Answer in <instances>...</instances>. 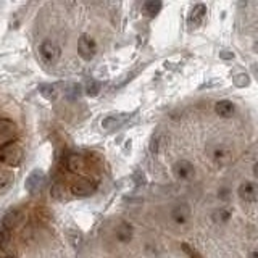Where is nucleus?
<instances>
[{"label":"nucleus","instance_id":"f3484780","mask_svg":"<svg viewBox=\"0 0 258 258\" xmlns=\"http://www.w3.org/2000/svg\"><path fill=\"white\" fill-rule=\"evenodd\" d=\"M212 218H213L215 223H226L231 218V213L228 212V210H224V208H218L213 212Z\"/></svg>","mask_w":258,"mask_h":258},{"label":"nucleus","instance_id":"b1692460","mask_svg":"<svg viewBox=\"0 0 258 258\" xmlns=\"http://www.w3.org/2000/svg\"><path fill=\"white\" fill-rule=\"evenodd\" d=\"M182 250H184V252L187 253V255H190V258H202V256L196 252V250H194L192 247H189L187 244H182Z\"/></svg>","mask_w":258,"mask_h":258},{"label":"nucleus","instance_id":"393cba45","mask_svg":"<svg viewBox=\"0 0 258 258\" xmlns=\"http://www.w3.org/2000/svg\"><path fill=\"white\" fill-rule=\"evenodd\" d=\"M134 179H136V184H142L145 181V176L142 174L141 169H137V171L134 173Z\"/></svg>","mask_w":258,"mask_h":258},{"label":"nucleus","instance_id":"4be33fe9","mask_svg":"<svg viewBox=\"0 0 258 258\" xmlns=\"http://www.w3.org/2000/svg\"><path fill=\"white\" fill-rule=\"evenodd\" d=\"M213 158H215V161H218V163H224V161H228L229 153L226 150H223V149H216L215 153H213Z\"/></svg>","mask_w":258,"mask_h":258},{"label":"nucleus","instance_id":"2f4dec72","mask_svg":"<svg viewBox=\"0 0 258 258\" xmlns=\"http://www.w3.org/2000/svg\"><path fill=\"white\" fill-rule=\"evenodd\" d=\"M0 258H4V255H0Z\"/></svg>","mask_w":258,"mask_h":258},{"label":"nucleus","instance_id":"9b49d317","mask_svg":"<svg viewBox=\"0 0 258 258\" xmlns=\"http://www.w3.org/2000/svg\"><path fill=\"white\" fill-rule=\"evenodd\" d=\"M42 181H44V173L40 171V169H34V171L28 176L24 187H26L29 194H36L40 189V185H42Z\"/></svg>","mask_w":258,"mask_h":258},{"label":"nucleus","instance_id":"1a4fd4ad","mask_svg":"<svg viewBox=\"0 0 258 258\" xmlns=\"http://www.w3.org/2000/svg\"><path fill=\"white\" fill-rule=\"evenodd\" d=\"M205 15H207V5L205 4H197V5H194L192 7V10L187 16V23H189V26L190 28H197L199 24L204 21L205 18Z\"/></svg>","mask_w":258,"mask_h":258},{"label":"nucleus","instance_id":"6e6552de","mask_svg":"<svg viewBox=\"0 0 258 258\" xmlns=\"http://www.w3.org/2000/svg\"><path fill=\"white\" fill-rule=\"evenodd\" d=\"M67 169L73 174H81L86 171V160L79 153H71L67 158Z\"/></svg>","mask_w":258,"mask_h":258},{"label":"nucleus","instance_id":"9d476101","mask_svg":"<svg viewBox=\"0 0 258 258\" xmlns=\"http://www.w3.org/2000/svg\"><path fill=\"white\" fill-rule=\"evenodd\" d=\"M171 218L176 224H185L190 220V207L187 204H179L171 210Z\"/></svg>","mask_w":258,"mask_h":258},{"label":"nucleus","instance_id":"f8f14e48","mask_svg":"<svg viewBox=\"0 0 258 258\" xmlns=\"http://www.w3.org/2000/svg\"><path fill=\"white\" fill-rule=\"evenodd\" d=\"M24 220V215L21 210H12L4 216V221H2V228L12 231L13 228H16L21 221Z\"/></svg>","mask_w":258,"mask_h":258},{"label":"nucleus","instance_id":"6ab92c4d","mask_svg":"<svg viewBox=\"0 0 258 258\" xmlns=\"http://www.w3.org/2000/svg\"><path fill=\"white\" fill-rule=\"evenodd\" d=\"M13 181V174L7 169H0V190L5 189L7 185H10V182Z\"/></svg>","mask_w":258,"mask_h":258},{"label":"nucleus","instance_id":"ddd939ff","mask_svg":"<svg viewBox=\"0 0 258 258\" xmlns=\"http://www.w3.org/2000/svg\"><path fill=\"white\" fill-rule=\"evenodd\" d=\"M215 111H216V115L221 118H231L234 113H236V105L231 100H220L215 105Z\"/></svg>","mask_w":258,"mask_h":258},{"label":"nucleus","instance_id":"0eeeda50","mask_svg":"<svg viewBox=\"0 0 258 258\" xmlns=\"http://www.w3.org/2000/svg\"><path fill=\"white\" fill-rule=\"evenodd\" d=\"M129 115L127 113H118V115H110V116H105L102 121V127L105 131H115V129L121 127L126 121H127Z\"/></svg>","mask_w":258,"mask_h":258},{"label":"nucleus","instance_id":"4468645a","mask_svg":"<svg viewBox=\"0 0 258 258\" xmlns=\"http://www.w3.org/2000/svg\"><path fill=\"white\" fill-rule=\"evenodd\" d=\"M133 226L129 223H119V226L116 228V239L119 242H124V244H127V242H131L133 239Z\"/></svg>","mask_w":258,"mask_h":258},{"label":"nucleus","instance_id":"7c9ffc66","mask_svg":"<svg viewBox=\"0 0 258 258\" xmlns=\"http://www.w3.org/2000/svg\"><path fill=\"white\" fill-rule=\"evenodd\" d=\"M4 258H15L13 255H4Z\"/></svg>","mask_w":258,"mask_h":258},{"label":"nucleus","instance_id":"39448f33","mask_svg":"<svg viewBox=\"0 0 258 258\" xmlns=\"http://www.w3.org/2000/svg\"><path fill=\"white\" fill-rule=\"evenodd\" d=\"M173 173L177 179L181 181H190L194 179V176H196V168L187 160H179L176 161L174 166H173Z\"/></svg>","mask_w":258,"mask_h":258},{"label":"nucleus","instance_id":"c756f323","mask_svg":"<svg viewBox=\"0 0 258 258\" xmlns=\"http://www.w3.org/2000/svg\"><path fill=\"white\" fill-rule=\"evenodd\" d=\"M253 48H255V52L258 53V40H256V42L253 44Z\"/></svg>","mask_w":258,"mask_h":258},{"label":"nucleus","instance_id":"2eb2a0df","mask_svg":"<svg viewBox=\"0 0 258 258\" xmlns=\"http://www.w3.org/2000/svg\"><path fill=\"white\" fill-rule=\"evenodd\" d=\"M160 10H161L160 0H149V2H145L142 7V13L145 16H149V18H155V16L160 13Z\"/></svg>","mask_w":258,"mask_h":258},{"label":"nucleus","instance_id":"a211bd4d","mask_svg":"<svg viewBox=\"0 0 258 258\" xmlns=\"http://www.w3.org/2000/svg\"><path fill=\"white\" fill-rule=\"evenodd\" d=\"M52 197L56 200H67L68 197V190L64 189V185L61 184H55L52 187Z\"/></svg>","mask_w":258,"mask_h":258},{"label":"nucleus","instance_id":"a878e982","mask_svg":"<svg viewBox=\"0 0 258 258\" xmlns=\"http://www.w3.org/2000/svg\"><path fill=\"white\" fill-rule=\"evenodd\" d=\"M150 152L152 153L158 152V137H153V139H152V142H150Z\"/></svg>","mask_w":258,"mask_h":258},{"label":"nucleus","instance_id":"423d86ee","mask_svg":"<svg viewBox=\"0 0 258 258\" xmlns=\"http://www.w3.org/2000/svg\"><path fill=\"white\" fill-rule=\"evenodd\" d=\"M239 197L245 202H256L258 200V184L252 182V181H247V182H242L239 185Z\"/></svg>","mask_w":258,"mask_h":258},{"label":"nucleus","instance_id":"f257e3e1","mask_svg":"<svg viewBox=\"0 0 258 258\" xmlns=\"http://www.w3.org/2000/svg\"><path fill=\"white\" fill-rule=\"evenodd\" d=\"M24 158V150L16 141H10L0 147V163L7 166H20Z\"/></svg>","mask_w":258,"mask_h":258},{"label":"nucleus","instance_id":"412c9836","mask_svg":"<svg viewBox=\"0 0 258 258\" xmlns=\"http://www.w3.org/2000/svg\"><path fill=\"white\" fill-rule=\"evenodd\" d=\"M234 84L237 87H247L250 84V78L245 75V73H240V75L234 76Z\"/></svg>","mask_w":258,"mask_h":258},{"label":"nucleus","instance_id":"bb28decb","mask_svg":"<svg viewBox=\"0 0 258 258\" xmlns=\"http://www.w3.org/2000/svg\"><path fill=\"white\" fill-rule=\"evenodd\" d=\"M220 55H221V58H224V60H226V58H229V60H231V58H234V53H232V52H229V50H223Z\"/></svg>","mask_w":258,"mask_h":258},{"label":"nucleus","instance_id":"20e7f679","mask_svg":"<svg viewBox=\"0 0 258 258\" xmlns=\"http://www.w3.org/2000/svg\"><path fill=\"white\" fill-rule=\"evenodd\" d=\"M94 190H95V185L91 179H87V177H79V179H76L70 187V192L75 197H89V196H92Z\"/></svg>","mask_w":258,"mask_h":258},{"label":"nucleus","instance_id":"aec40b11","mask_svg":"<svg viewBox=\"0 0 258 258\" xmlns=\"http://www.w3.org/2000/svg\"><path fill=\"white\" fill-rule=\"evenodd\" d=\"M99 92H100V84L97 83V81H89L86 86V94L89 97H95V95H99Z\"/></svg>","mask_w":258,"mask_h":258},{"label":"nucleus","instance_id":"c85d7f7f","mask_svg":"<svg viewBox=\"0 0 258 258\" xmlns=\"http://www.w3.org/2000/svg\"><path fill=\"white\" fill-rule=\"evenodd\" d=\"M253 173H255V176L258 177V161H256V163L253 165Z\"/></svg>","mask_w":258,"mask_h":258},{"label":"nucleus","instance_id":"cd10ccee","mask_svg":"<svg viewBox=\"0 0 258 258\" xmlns=\"http://www.w3.org/2000/svg\"><path fill=\"white\" fill-rule=\"evenodd\" d=\"M252 71H253V75H255L256 79H258V63H253V64H252Z\"/></svg>","mask_w":258,"mask_h":258},{"label":"nucleus","instance_id":"7ed1b4c3","mask_svg":"<svg viewBox=\"0 0 258 258\" xmlns=\"http://www.w3.org/2000/svg\"><path fill=\"white\" fill-rule=\"evenodd\" d=\"M78 53L83 60L91 61L97 53V44L92 36L81 34L78 39Z\"/></svg>","mask_w":258,"mask_h":258},{"label":"nucleus","instance_id":"5701e85b","mask_svg":"<svg viewBox=\"0 0 258 258\" xmlns=\"http://www.w3.org/2000/svg\"><path fill=\"white\" fill-rule=\"evenodd\" d=\"M10 237H12L10 231L5 228H0V248H4L8 242H10Z\"/></svg>","mask_w":258,"mask_h":258},{"label":"nucleus","instance_id":"dca6fc26","mask_svg":"<svg viewBox=\"0 0 258 258\" xmlns=\"http://www.w3.org/2000/svg\"><path fill=\"white\" fill-rule=\"evenodd\" d=\"M16 131V124L13 123L12 119H7V118H0V134H13Z\"/></svg>","mask_w":258,"mask_h":258},{"label":"nucleus","instance_id":"f03ea898","mask_svg":"<svg viewBox=\"0 0 258 258\" xmlns=\"http://www.w3.org/2000/svg\"><path fill=\"white\" fill-rule=\"evenodd\" d=\"M39 56L45 64H55L61 56V48L53 40L47 39L39 45Z\"/></svg>","mask_w":258,"mask_h":258}]
</instances>
